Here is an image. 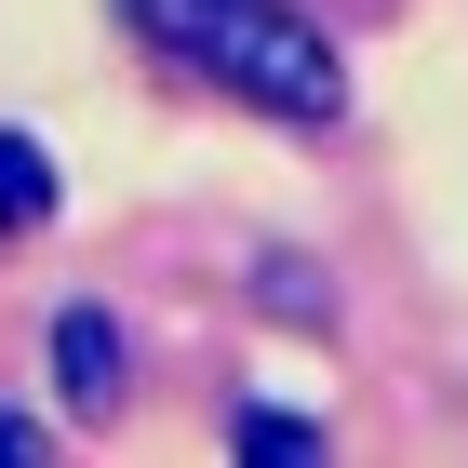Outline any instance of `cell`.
Masks as SVG:
<instances>
[{
    "instance_id": "cell-4",
    "label": "cell",
    "mask_w": 468,
    "mask_h": 468,
    "mask_svg": "<svg viewBox=\"0 0 468 468\" xmlns=\"http://www.w3.org/2000/svg\"><path fill=\"white\" fill-rule=\"evenodd\" d=\"M228 455H241V468H308V455H322V429H308V415H268V401H241Z\"/></svg>"
},
{
    "instance_id": "cell-2",
    "label": "cell",
    "mask_w": 468,
    "mask_h": 468,
    "mask_svg": "<svg viewBox=\"0 0 468 468\" xmlns=\"http://www.w3.org/2000/svg\"><path fill=\"white\" fill-rule=\"evenodd\" d=\"M54 375H68L80 415H108V401H121V335H108V308H68V322H54Z\"/></svg>"
},
{
    "instance_id": "cell-3",
    "label": "cell",
    "mask_w": 468,
    "mask_h": 468,
    "mask_svg": "<svg viewBox=\"0 0 468 468\" xmlns=\"http://www.w3.org/2000/svg\"><path fill=\"white\" fill-rule=\"evenodd\" d=\"M40 215H54V161H40L27 134H0V241H27Z\"/></svg>"
},
{
    "instance_id": "cell-5",
    "label": "cell",
    "mask_w": 468,
    "mask_h": 468,
    "mask_svg": "<svg viewBox=\"0 0 468 468\" xmlns=\"http://www.w3.org/2000/svg\"><path fill=\"white\" fill-rule=\"evenodd\" d=\"M27 455H54V441H40L27 415H0V468H27Z\"/></svg>"
},
{
    "instance_id": "cell-1",
    "label": "cell",
    "mask_w": 468,
    "mask_h": 468,
    "mask_svg": "<svg viewBox=\"0 0 468 468\" xmlns=\"http://www.w3.org/2000/svg\"><path fill=\"white\" fill-rule=\"evenodd\" d=\"M134 27L175 54V68L228 80L241 108L294 121V134H322V121H348V68L322 54V27L294 14V0H134Z\"/></svg>"
}]
</instances>
